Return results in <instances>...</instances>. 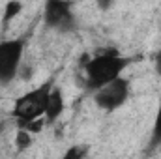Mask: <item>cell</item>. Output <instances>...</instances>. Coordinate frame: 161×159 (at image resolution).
Segmentation results:
<instances>
[{"label":"cell","mask_w":161,"mask_h":159,"mask_svg":"<svg viewBox=\"0 0 161 159\" xmlns=\"http://www.w3.org/2000/svg\"><path fill=\"white\" fill-rule=\"evenodd\" d=\"M154 68H156V73L161 77V49L156 52V56H154Z\"/></svg>","instance_id":"cell-13"},{"label":"cell","mask_w":161,"mask_h":159,"mask_svg":"<svg viewBox=\"0 0 161 159\" xmlns=\"http://www.w3.org/2000/svg\"><path fill=\"white\" fill-rule=\"evenodd\" d=\"M45 123H47V122H45V116H41V118L30 120V122L17 123V127H21V129H26V131H30V133L34 135V133H41V129H43V125H45Z\"/></svg>","instance_id":"cell-9"},{"label":"cell","mask_w":161,"mask_h":159,"mask_svg":"<svg viewBox=\"0 0 161 159\" xmlns=\"http://www.w3.org/2000/svg\"><path fill=\"white\" fill-rule=\"evenodd\" d=\"M127 99H129V80L124 79L122 75L94 90V103L105 112L118 111L122 105H125Z\"/></svg>","instance_id":"cell-4"},{"label":"cell","mask_w":161,"mask_h":159,"mask_svg":"<svg viewBox=\"0 0 161 159\" xmlns=\"http://www.w3.org/2000/svg\"><path fill=\"white\" fill-rule=\"evenodd\" d=\"M23 2L21 0H9L8 4H6V9H4V15H2V25L6 26V25H9L15 17H19L21 15V11H23Z\"/></svg>","instance_id":"cell-7"},{"label":"cell","mask_w":161,"mask_h":159,"mask_svg":"<svg viewBox=\"0 0 161 159\" xmlns=\"http://www.w3.org/2000/svg\"><path fill=\"white\" fill-rule=\"evenodd\" d=\"M26 43L21 38L0 41V84H9L19 75Z\"/></svg>","instance_id":"cell-5"},{"label":"cell","mask_w":161,"mask_h":159,"mask_svg":"<svg viewBox=\"0 0 161 159\" xmlns=\"http://www.w3.org/2000/svg\"><path fill=\"white\" fill-rule=\"evenodd\" d=\"M64 107H66V101H64V96H62V90L60 88H53L51 96H49V103H47V109H45V122L51 125L54 123L56 120L60 118V114L64 112Z\"/></svg>","instance_id":"cell-6"},{"label":"cell","mask_w":161,"mask_h":159,"mask_svg":"<svg viewBox=\"0 0 161 159\" xmlns=\"http://www.w3.org/2000/svg\"><path fill=\"white\" fill-rule=\"evenodd\" d=\"M114 2H116V0H96V6H97L101 11H107V9H111V8L114 6Z\"/></svg>","instance_id":"cell-12"},{"label":"cell","mask_w":161,"mask_h":159,"mask_svg":"<svg viewBox=\"0 0 161 159\" xmlns=\"http://www.w3.org/2000/svg\"><path fill=\"white\" fill-rule=\"evenodd\" d=\"M161 142V105L156 112V118H154V127H152V144H159Z\"/></svg>","instance_id":"cell-10"},{"label":"cell","mask_w":161,"mask_h":159,"mask_svg":"<svg viewBox=\"0 0 161 159\" xmlns=\"http://www.w3.org/2000/svg\"><path fill=\"white\" fill-rule=\"evenodd\" d=\"M53 88H54V80L51 79L28 90L21 97H17L11 109V118L17 120V123H23V122H30V120L45 116V109H47Z\"/></svg>","instance_id":"cell-2"},{"label":"cell","mask_w":161,"mask_h":159,"mask_svg":"<svg viewBox=\"0 0 161 159\" xmlns=\"http://www.w3.org/2000/svg\"><path fill=\"white\" fill-rule=\"evenodd\" d=\"M86 154H88L86 148H82V146H71V148L64 154V157L66 159H80V157H84Z\"/></svg>","instance_id":"cell-11"},{"label":"cell","mask_w":161,"mask_h":159,"mask_svg":"<svg viewBox=\"0 0 161 159\" xmlns=\"http://www.w3.org/2000/svg\"><path fill=\"white\" fill-rule=\"evenodd\" d=\"M43 23L47 28L68 34L77 28L71 0H45L43 4Z\"/></svg>","instance_id":"cell-3"},{"label":"cell","mask_w":161,"mask_h":159,"mask_svg":"<svg viewBox=\"0 0 161 159\" xmlns=\"http://www.w3.org/2000/svg\"><path fill=\"white\" fill-rule=\"evenodd\" d=\"M129 62L131 60L127 56H122L116 49L97 51L82 66L84 77H86V88L94 92L99 86H103L105 82L120 77L122 71L129 66Z\"/></svg>","instance_id":"cell-1"},{"label":"cell","mask_w":161,"mask_h":159,"mask_svg":"<svg viewBox=\"0 0 161 159\" xmlns=\"http://www.w3.org/2000/svg\"><path fill=\"white\" fill-rule=\"evenodd\" d=\"M15 148L17 150H26V148H30V144H32V133L30 131H26V129H17V133H15Z\"/></svg>","instance_id":"cell-8"}]
</instances>
